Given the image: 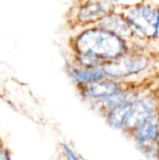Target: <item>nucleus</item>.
Here are the masks:
<instances>
[{
    "instance_id": "1",
    "label": "nucleus",
    "mask_w": 159,
    "mask_h": 160,
    "mask_svg": "<svg viewBox=\"0 0 159 160\" xmlns=\"http://www.w3.org/2000/svg\"><path fill=\"white\" fill-rule=\"evenodd\" d=\"M72 54L89 55L103 64L114 61L136 50H145V45L132 43L97 25L77 30L70 39Z\"/></svg>"
},
{
    "instance_id": "13",
    "label": "nucleus",
    "mask_w": 159,
    "mask_h": 160,
    "mask_svg": "<svg viewBox=\"0 0 159 160\" xmlns=\"http://www.w3.org/2000/svg\"><path fill=\"white\" fill-rule=\"evenodd\" d=\"M0 160H9V157L6 151L0 150Z\"/></svg>"
},
{
    "instance_id": "7",
    "label": "nucleus",
    "mask_w": 159,
    "mask_h": 160,
    "mask_svg": "<svg viewBox=\"0 0 159 160\" xmlns=\"http://www.w3.org/2000/svg\"><path fill=\"white\" fill-rule=\"evenodd\" d=\"M96 25L115 34L116 36L122 38L127 41L132 43L141 42L138 39L130 23L127 22V20L123 15V13L119 10H114L109 13Z\"/></svg>"
},
{
    "instance_id": "3",
    "label": "nucleus",
    "mask_w": 159,
    "mask_h": 160,
    "mask_svg": "<svg viewBox=\"0 0 159 160\" xmlns=\"http://www.w3.org/2000/svg\"><path fill=\"white\" fill-rule=\"evenodd\" d=\"M143 44L155 43L159 28V6L151 2L119 10Z\"/></svg>"
},
{
    "instance_id": "12",
    "label": "nucleus",
    "mask_w": 159,
    "mask_h": 160,
    "mask_svg": "<svg viewBox=\"0 0 159 160\" xmlns=\"http://www.w3.org/2000/svg\"><path fill=\"white\" fill-rule=\"evenodd\" d=\"M61 152L65 160H82L77 152L68 143L61 144Z\"/></svg>"
},
{
    "instance_id": "4",
    "label": "nucleus",
    "mask_w": 159,
    "mask_h": 160,
    "mask_svg": "<svg viewBox=\"0 0 159 160\" xmlns=\"http://www.w3.org/2000/svg\"><path fill=\"white\" fill-rule=\"evenodd\" d=\"M116 10L102 0H77L72 7L71 22L76 30L96 25L109 13Z\"/></svg>"
},
{
    "instance_id": "11",
    "label": "nucleus",
    "mask_w": 159,
    "mask_h": 160,
    "mask_svg": "<svg viewBox=\"0 0 159 160\" xmlns=\"http://www.w3.org/2000/svg\"><path fill=\"white\" fill-rule=\"evenodd\" d=\"M102 1L108 3L109 5L113 7L116 10H121L140 4L151 2V0H102Z\"/></svg>"
},
{
    "instance_id": "14",
    "label": "nucleus",
    "mask_w": 159,
    "mask_h": 160,
    "mask_svg": "<svg viewBox=\"0 0 159 160\" xmlns=\"http://www.w3.org/2000/svg\"><path fill=\"white\" fill-rule=\"evenodd\" d=\"M155 43H157V44H158L159 45V28H158V31H157V38H156V41H155Z\"/></svg>"
},
{
    "instance_id": "8",
    "label": "nucleus",
    "mask_w": 159,
    "mask_h": 160,
    "mask_svg": "<svg viewBox=\"0 0 159 160\" xmlns=\"http://www.w3.org/2000/svg\"><path fill=\"white\" fill-rule=\"evenodd\" d=\"M134 142L135 148L141 152L147 146L159 142L158 126L157 117L150 118L136 127L128 135Z\"/></svg>"
},
{
    "instance_id": "6",
    "label": "nucleus",
    "mask_w": 159,
    "mask_h": 160,
    "mask_svg": "<svg viewBox=\"0 0 159 160\" xmlns=\"http://www.w3.org/2000/svg\"><path fill=\"white\" fill-rule=\"evenodd\" d=\"M130 82L104 78L98 82L77 88L82 99L88 103L93 109H96L99 104L122 91Z\"/></svg>"
},
{
    "instance_id": "16",
    "label": "nucleus",
    "mask_w": 159,
    "mask_h": 160,
    "mask_svg": "<svg viewBox=\"0 0 159 160\" xmlns=\"http://www.w3.org/2000/svg\"><path fill=\"white\" fill-rule=\"evenodd\" d=\"M156 160H159V142H158V148H157V154Z\"/></svg>"
},
{
    "instance_id": "2",
    "label": "nucleus",
    "mask_w": 159,
    "mask_h": 160,
    "mask_svg": "<svg viewBox=\"0 0 159 160\" xmlns=\"http://www.w3.org/2000/svg\"><path fill=\"white\" fill-rule=\"evenodd\" d=\"M155 57L146 50L132 51L126 55L108 63L101 68L106 78L124 82H136V79L147 74L155 67Z\"/></svg>"
},
{
    "instance_id": "15",
    "label": "nucleus",
    "mask_w": 159,
    "mask_h": 160,
    "mask_svg": "<svg viewBox=\"0 0 159 160\" xmlns=\"http://www.w3.org/2000/svg\"><path fill=\"white\" fill-rule=\"evenodd\" d=\"M157 126H158V132H159V107H158V111H157Z\"/></svg>"
},
{
    "instance_id": "10",
    "label": "nucleus",
    "mask_w": 159,
    "mask_h": 160,
    "mask_svg": "<svg viewBox=\"0 0 159 160\" xmlns=\"http://www.w3.org/2000/svg\"><path fill=\"white\" fill-rule=\"evenodd\" d=\"M132 104L133 103L126 104L105 112L102 116L104 117L106 124L112 129L123 132Z\"/></svg>"
},
{
    "instance_id": "9",
    "label": "nucleus",
    "mask_w": 159,
    "mask_h": 160,
    "mask_svg": "<svg viewBox=\"0 0 159 160\" xmlns=\"http://www.w3.org/2000/svg\"><path fill=\"white\" fill-rule=\"evenodd\" d=\"M67 75L77 88L83 87L106 78L101 68H86L70 63L67 68Z\"/></svg>"
},
{
    "instance_id": "5",
    "label": "nucleus",
    "mask_w": 159,
    "mask_h": 160,
    "mask_svg": "<svg viewBox=\"0 0 159 160\" xmlns=\"http://www.w3.org/2000/svg\"><path fill=\"white\" fill-rule=\"evenodd\" d=\"M159 107V93L156 90L144 89L133 102L128 113L123 133L127 136L144 121L157 117Z\"/></svg>"
}]
</instances>
